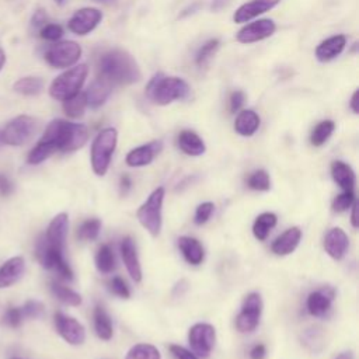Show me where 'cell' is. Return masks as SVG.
Here are the masks:
<instances>
[{"label":"cell","instance_id":"6da1fadb","mask_svg":"<svg viewBox=\"0 0 359 359\" xmlns=\"http://www.w3.org/2000/svg\"><path fill=\"white\" fill-rule=\"evenodd\" d=\"M100 79L111 86H128L142 79V72L135 58L124 50H110L99 59Z\"/></svg>","mask_w":359,"mask_h":359},{"label":"cell","instance_id":"7a4b0ae2","mask_svg":"<svg viewBox=\"0 0 359 359\" xmlns=\"http://www.w3.org/2000/svg\"><path fill=\"white\" fill-rule=\"evenodd\" d=\"M89 139V131L83 124H73L64 120L52 121L41 141L51 145L55 152H75L82 149Z\"/></svg>","mask_w":359,"mask_h":359},{"label":"cell","instance_id":"3957f363","mask_svg":"<svg viewBox=\"0 0 359 359\" xmlns=\"http://www.w3.org/2000/svg\"><path fill=\"white\" fill-rule=\"evenodd\" d=\"M191 94L190 85L177 76H166L163 73L155 75L148 86V99L157 106H169L178 100H185Z\"/></svg>","mask_w":359,"mask_h":359},{"label":"cell","instance_id":"277c9868","mask_svg":"<svg viewBox=\"0 0 359 359\" xmlns=\"http://www.w3.org/2000/svg\"><path fill=\"white\" fill-rule=\"evenodd\" d=\"M118 132L115 128L103 129L92 145V167L96 176L103 177L107 174L111 163L113 153L117 148Z\"/></svg>","mask_w":359,"mask_h":359},{"label":"cell","instance_id":"5b68a950","mask_svg":"<svg viewBox=\"0 0 359 359\" xmlns=\"http://www.w3.org/2000/svg\"><path fill=\"white\" fill-rule=\"evenodd\" d=\"M89 75L87 65H76L59 75L50 87V94L54 100L65 101L80 93Z\"/></svg>","mask_w":359,"mask_h":359},{"label":"cell","instance_id":"8992f818","mask_svg":"<svg viewBox=\"0 0 359 359\" xmlns=\"http://www.w3.org/2000/svg\"><path fill=\"white\" fill-rule=\"evenodd\" d=\"M164 197H166V190L163 187L156 188L136 212V218L139 223L153 237L159 236L162 230V211H163Z\"/></svg>","mask_w":359,"mask_h":359},{"label":"cell","instance_id":"52a82bcc","mask_svg":"<svg viewBox=\"0 0 359 359\" xmlns=\"http://www.w3.org/2000/svg\"><path fill=\"white\" fill-rule=\"evenodd\" d=\"M36 254L44 268L55 271L65 281L73 279V271L69 267L68 261L65 260V251L50 246L44 239V236H41L37 241Z\"/></svg>","mask_w":359,"mask_h":359},{"label":"cell","instance_id":"ba28073f","mask_svg":"<svg viewBox=\"0 0 359 359\" xmlns=\"http://www.w3.org/2000/svg\"><path fill=\"white\" fill-rule=\"evenodd\" d=\"M38 121L30 115H20L12 120L5 129H2V136L5 145L22 146L27 143L37 132Z\"/></svg>","mask_w":359,"mask_h":359},{"label":"cell","instance_id":"9c48e42d","mask_svg":"<svg viewBox=\"0 0 359 359\" xmlns=\"http://www.w3.org/2000/svg\"><path fill=\"white\" fill-rule=\"evenodd\" d=\"M82 57V47L75 41H61L51 45L45 52L47 62L55 69L75 66Z\"/></svg>","mask_w":359,"mask_h":359},{"label":"cell","instance_id":"30bf717a","mask_svg":"<svg viewBox=\"0 0 359 359\" xmlns=\"http://www.w3.org/2000/svg\"><path fill=\"white\" fill-rule=\"evenodd\" d=\"M216 341V331L212 324L197 323L188 331V342L192 352L199 358H209Z\"/></svg>","mask_w":359,"mask_h":359},{"label":"cell","instance_id":"8fae6325","mask_svg":"<svg viewBox=\"0 0 359 359\" xmlns=\"http://www.w3.org/2000/svg\"><path fill=\"white\" fill-rule=\"evenodd\" d=\"M262 313V299L260 293L253 292L246 296L241 310L236 318V328L240 332H251L257 328Z\"/></svg>","mask_w":359,"mask_h":359},{"label":"cell","instance_id":"7c38bea8","mask_svg":"<svg viewBox=\"0 0 359 359\" xmlns=\"http://www.w3.org/2000/svg\"><path fill=\"white\" fill-rule=\"evenodd\" d=\"M103 20V13L94 8H83L78 10L69 20L68 29L76 36H87L97 29Z\"/></svg>","mask_w":359,"mask_h":359},{"label":"cell","instance_id":"4fadbf2b","mask_svg":"<svg viewBox=\"0 0 359 359\" xmlns=\"http://www.w3.org/2000/svg\"><path fill=\"white\" fill-rule=\"evenodd\" d=\"M55 327L58 334L71 345H82L86 341V330L82 323L62 311L55 313Z\"/></svg>","mask_w":359,"mask_h":359},{"label":"cell","instance_id":"5bb4252c","mask_svg":"<svg viewBox=\"0 0 359 359\" xmlns=\"http://www.w3.org/2000/svg\"><path fill=\"white\" fill-rule=\"evenodd\" d=\"M276 31V24L271 19L257 20L244 26L236 36V40L240 44H254L262 40L269 38Z\"/></svg>","mask_w":359,"mask_h":359},{"label":"cell","instance_id":"9a60e30c","mask_svg":"<svg viewBox=\"0 0 359 359\" xmlns=\"http://www.w3.org/2000/svg\"><path fill=\"white\" fill-rule=\"evenodd\" d=\"M281 3V0H251L248 3L241 5L233 15V22L243 24L248 23L253 19L272 10Z\"/></svg>","mask_w":359,"mask_h":359},{"label":"cell","instance_id":"2e32d148","mask_svg":"<svg viewBox=\"0 0 359 359\" xmlns=\"http://www.w3.org/2000/svg\"><path fill=\"white\" fill-rule=\"evenodd\" d=\"M163 149V142L162 141H152L146 145H142L139 148L132 149L127 157L125 163L129 167H145L149 166L155 157L162 152Z\"/></svg>","mask_w":359,"mask_h":359},{"label":"cell","instance_id":"e0dca14e","mask_svg":"<svg viewBox=\"0 0 359 359\" xmlns=\"http://www.w3.org/2000/svg\"><path fill=\"white\" fill-rule=\"evenodd\" d=\"M68 230H69V216H68V213L64 212V213L57 215L51 220V223L47 229V233L44 234V239L47 240V243L50 246L65 251Z\"/></svg>","mask_w":359,"mask_h":359},{"label":"cell","instance_id":"ac0fdd59","mask_svg":"<svg viewBox=\"0 0 359 359\" xmlns=\"http://www.w3.org/2000/svg\"><path fill=\"white\" fill-rule=\"evenodd\" d=\"M348 236L341 227H332L324 237V250L334 260H342L348 250Z\"/></svg>","mask_w":359,"mask_h":359},{"label":"cell","instance_id":"d6986e66","mask_svg":"<svg viewBox=\"0 0 359 359\" xmlns=\"http://www.w3.org/2000/svg\"><path fill=\"white\" fill-rule=\"evenodd\" d=\"M26 271V261L23 257H13L0 267V289L10 288L17 283Z\"/></svg>","mask_w":359,"mask_h":359},{"label":"cell","instance_id":"ffe728a7","mask_svg":"<svg viewBox=\"0 0 359 359\" xmlns=\"http://www.w3.org/2000/svg\"><path fill=\"white\" fill-rule=\"evenodd\" d=\"M345 45H346V37L342 34H338L320 43L314 51V55L318 62L325 64L339 57L345 50Z\"/></svg>","mask_w":359,"mask_h":359},{"label":"cell","instance_id":"44dd1931","mask_svg":"<svg viewBox=\"0 0 359 359\" xmlns=\"http://www.w3.org/2000/svg\"><path fill=\"white\" fill-rule=\"evenodd\" d=\"M121 255L124 260V264L127 267L128 274L135 282L142 281V267L138 257L136 244L131 237H125L121 243Z\"/></svg>","mask_w":359,"mask_h":359},{"label":"cell","instance_id":"7402d4cb","mask_svg":"<svg viewBox=\"0 0 359 359\" xmlns=\"http://www.w3.org/2000/svg\"><path fill=\"white\" fill-rule=\"evenodd\" d=\"M302 239V230L299 227H290L288 230H285L279 237H276V240L271 244V250L275 255H289L292 254Z\"/></svg>","mask_w":359,"mask_h":359},{"label":"cell","instance_id":"603a6c76","mask_svg":"<svg viewBox=\"0 0 359 359\" xmlns=\"http://www.w3.org/2000/svg\"><path fill=\"white\" fill-rule=\"evenodd\" d=\"M334 299V290L324 288L321 290L311 292L307 297V310L314 317H323L331 309V302Z\"/></svg>","mask_w":359,"mask_h":359},{"label":"cell","instance_id":"cb8c5ba5","mask_svg":"<svg viewBox=\"0 0 359 359\" xmlns=\"http://www.w3.org/2000/svg\"><path fill=\"white\" fill-rule=\"evenodd\" d=\"M111 87L113 86L110 83H107L106 80H103L100 78L97 80H94L90 85V87L85 92L87 107L96 110V108H100L101 106H104L111 94Z\"/></svg>","mask_w":359,"mask_h":359},{"label":"cell","instance_id":"d4e9b609","mask_svg":"<svg viewBox=\"0 0 359 359\" xmlns=\"http://www.w3.org/2000/svg\"><path fill=\"white\" fill-rule=\"evenodd\" d=\"M178 248L184 257V260L191 264V265H199L202 264L204 258H205V251L202 244L194 239V237H188V236H183L178 239Z\"/></svg>","mask_w":359,"mask_h":359},{"label":"cell","instance_id":"484cf974","mask_svg":"<svg viewBox=\"0 0 359 359\" xmlns=\"http://www.w3.org/2000/svg\"><path fill=\"white\" fill-rule=\"evenodd\" d=\"M177 143L181 152H184L188 156H201L205 153L206 146L202 141V138L190 129L181 131L178 138H177Z\"/></svg>","mask_w":359,"mask_h":359},{"label":"cell","instance_id":"4316f807","mask_svg":"<svg viewBox=\"0 0 359 359\" xmlns=\"http://www.w3.org/2000/svg\"><path fill=\"white\" fill-rule=\"evenodd\" d=\"M261 120L253 110H243L239 113L234 121V131L241 136H253L260 128Z\"/></svg>","mask_w":359,"mask_h":359},{"label":"cell","instance_id":"83f0119b","mask_svg":"<svg viewBox=\"0 0 359 359\" xmlns=\"http://www.w3.org/2000/svg\"><path fill=\"white\" fill-rule=\"evenodd\" d=\"M331 176L335 184L342 188V191H353L356 184V177L349 164L344 162H334L331 164Z\"/></svg>","mask_w":359,"mask_h":359},{"label":"cell","instance_id":"f1b7e54d","mask_svg":"<svg viewBox=\"0 0 359 359\" xmlns=\"http://www.w3.org/2000/svg\"><path fill=\"white\" fill-rule=\"evenodd\" d=\"M94 330L99 338L104 341H108L113 338L114 331H113L111 317L101 304H97L94 309Z\"/></svg>","mask_w":359,"mask_h":359},{"label":"cell","instance_id":"f546056e","mask_svg":"<svg viewBox=\"0 0 359 359\" xmlns=\"http://www.w3.org/2000/svg\"><path fill=\"white\" fill-rule=\"evenodd\" d=\"M276 222H278V218L275 213L272 212L261 213L253 225V233L255 239L260 241H264L268 237L269 232L276 226Z\"/></svg>","mask_w":359,"mask_h":359},{"label":"cell","instance_id":"4dcf8cb0","mask_svg":"<svg viewBox=\"0 0 359 359\" xmlns=\"http://www.w3.org/2000/svg\"><path fill=\"white\" fill-rule=\"evenodd\" d=\"M13 89L23 96H37L44 89V80L41 78H34V76L22 78L15 83Z\"/></svg>","mask_w":359,"mask_h":359},{"label":"cell","instance_id":"1f68e13d","mask_svg":"<svg viewBox=\"0 0 359 359\" xmlns=\"http://www.w3.org/2000/svg\"><path fill=\"white\" fill-rule=\"evenodd\" d=\"M335 129V124L334 121L331 120H325V121H321L318 122L314 129L311 131V135H310V143L316 148H320L323 146L328 139L330 136L332 135Z\"/></svg>","mask_w":359,"mask_h":359},{"label":"cell","instance_id":"d6a6232c","mask_svg":"<svg viewBox=\"0 0 359 359\" xmlns=\"http://www.w3.org/2000/svg\"><path fill=\"white\" fill-rule=\"evenodd\" d=\"M96 267L101 274H111L115 269V257L108 244H103L96 254Z\"/></svg>","mask_w":359,"mask_h":359},{"label":"cell","instance_id":"836d02e7","mask_svg":"<svg viewBox=\"0 0 359 359\" xmlns=\"http://www.w3.org/2000/svg\"><path fill=\"white\" fill-rule=\"evenodd\" d=\"M51 289H52V293L55 295V297H58L62 303L65 304H69V306H79L82 304V296L75 292L73 289L54 281L51 283Z\"/></svg>","mask_w":359,"mask_h":359},{"label":"cell","instance_id":"e575fe53","mask_svg":"<svg viewBox=\"0 0 359 359\" xmlns=\"http://www.w3.org/2000/svg\"><path fill=\"white\" fill-rule=\"evenodd\" d=\"M87 108L85 93H78L76 96L64 101V111L71 118H82Z\"/></svg>","mask_w":359,"mask_h":359},{"label":"cell","instance_id":"d590c367","mask_svg":"<svg viewBox=\"0 0 359 359\" xmlns=\"http://www.w3.org/2000/svg\"><path fill=\"white\" fill-rule=\"evenodd\" d=\"M125 359H162V353L155 345L136 344L128 351Z\"/></svg>","mask_w":359,"mask_h":359},{"label":"cell","instance_id":"8d00e7d4","mask_svg":"<svg viewBox=\"0 0 359 359\" xmlns=\"http://www.w3.org/2000/svg\"><path fill=\"white\" fill-rule=\"evenodd\" d=\"M220 47V41L218 38H212L209 41H206L201 48L199 51L197 52V57H195V62L199 68L205 66L212 58L213 55L216 54V51L219 50Z\"/></svg>","mask_w":359,"mask_h":359},{"label":"cell","instance_id":"74e56055","mask_svg":"<svg viewBox=\"0 0 359 359\" xmlns=\"http://www.w3.org/2000/svg\"><path fill=\"white\" fill-rule=\"evenodd\" d=\"M54 153H55V149H54L51 145H48V143L40 141V142L37 143V146L30 152V155H29V157H27V162H29L30 164L36 166V164H40V163L45 162V160H47L48 157H51Z\"/></svg>","mask_w":359,"mask_h":359},{"label":"cell","instance_id":"f35d334b","mask_svg":"<svg viewBox=\"0 0 359 359\" xmlns=\"http://www.w3.org/2000/svg\"><path fill=\"white\" fill-rule=\"evenodd\" d=\"M101 230V222L99 219H89L82 223V226L78 230V237L83 241H92L96 240Z\"/></svg>","mask_w":359,"mask_h":359},{"label":"cell","instance_id":"ab89813d","mask_svg":"<svg viewBox=\"0 0 359 359\" xmlns=\"http://www.w3.org/2000/svg\"><path fill=\"white\" fill-rule=\"evenodd\" d=\"M248 188L254 191H268L271 188V178L265 170H257L247 178Z\"/></svg>","mask_w":359,"mask_h":359},{"label":"cell","instance_id":"60d3db41","mask_svg":"<svg viewBox=\"0 0 359 359\" xmlns=\"http://www.w3.org/2000/svg\"><path fill=\"white\" fill-rule=\"evenodd\" d=\"M353 202H355V194H353V191H344L342 194H339V195L334 199V202H332V209H334L335 212H345V211H348V209L352 206Z\"/></svg>","mask_w":359,"mask_h":359},{"label":"cell","instance_id":"b9f144b4","mask_svg":"<svg viewBox=\"0 0 359 359\" xmlns=\"http://www.w3.org/2000/svg\"><path fill=\"white\" fill-rule=\"evenodd\" d=\"M24 318H41L45 313V306L38 300H29L23 307Z\"/></svg>","mask_w":359,"mask_h":359},{"label":"cell","instance_id":"7bdbcfd3","mask_svg":"<svg viewBox=\"0 0 359 359\" xmlns=\"http://www.w3.org/2000/svg\"><path fill=\"white\" fill-rule=\"evenodd\" d=\"M213 204L212 202H204V204H201L198 208H197V211H195V218H194V222H195V225H198V226H202V225H205L209 219H211V216H212V213H213Z\"/></svg>","mask_w":359,"mask_h":359},{"label":"cell","instance_id":"ee69618b","mask_svg":"<svg viewBox=\"0 0 359 359\" xmlns=\"http://www.w3.org/2000/svg\"><path fill=\"white\" fill-rule=\"evenodd\" d=\"M40 36L47 41H59L64 37V29L59 24H45L43 26Z\"/></svg>","mask_w":359,"mask_h":359},{"label":"cell","instance_id":"f6af8a7d","mask_svg":"<svg viewBox=\"0 0 359 359\" xmlns=\"http://www.w3.org/2000/svg\"><path fill=\"white\" fill-rule=\"evenodd\" d=\"M110 290L122 299H129V296H131V290H129L127 282L121 276H114L110 281Z\"/></svg>","mask_w":359,"mask_h":359},{"label":"cell","instance_id":"bcb514c9","mask_svg":"<svg viewBox=\"0 0 359 359\" xmlns=\"http://www.w3.org/2000/svg\"><path fill=\"white\" fill-rule=\"evenodd\" d=\"M24 320V314L22 307H10L5 314V323L13 328L19 327Z\"/></svg>","mask_w":359,"mask_h":359},{"label":"cell","instance_id":"7dc6e473","mask_svg":"<svg viewBox=\"0 0 359 359\" xmlns=\"http://www.w3.org/2000/svg\"><path fill=\"white\" fill-rule=\"evenodd\" d=\"M170 352L176 359H199V356H197L192 351H188L187 348L176 344L170 345Z\"/></svg>","mask_w":359,"mask_h":359},{"label":"cell","instance_id":"c3c4849f","mask_svg":"<svg viewBox=\"0 0 359 359\" xmlns=\"http://www.w3.org/2000/svg\"><path fill=\"white\" fill-rule=\"evenodd\" d=\"M244 101H246V94H244L243 92H240V90L233 92L232 96H230V100H229L230 111H232L233 114L237 113V111H240L241 107H243V104H244Z\"/></svg>","mask_w":359,"mask_h":359},{"label":"cell","instance_id":"681fc988","mask_svg":"<svg viewBox=\"0 0 359 359\" xmlns=\"http://www.w3.org/2000/svg\"><path fill=\"white\" fill-rule=\"evenodd\" d=\"M15 191L13 183L3 174H0V195L2 197H9Z\"/></svg>","mask_w":359,"mask_h":359},{"label":"cell","instance_id":"f907efd6","mask_svg":"<svg viewBox=\"0 0 359 359\" xmlns=\"http://www.w3.org/2000/svg\"><path fill=\"white\" fill-rule=\"evenodd\" d=\"M47 19H48V16H47L45 10L40 9V10H37V12L34 13V16H33V19H31V24H33L34 27H43V26H45V23H47Z\"/></svg>","mask_w":359,"mask_h":359},{"label":"cell","instance_id":"816d5d0a","mask_svg":"<svg viewBox=\"0 0 359 359\" xmlns=\"http://www.w3.org/2000/svg\"><path fill=\"white\" fill-rule=\"evenodd\" d=\"M265 355H267V349H265V345H262V344L254 345L253 349L250 351L251 359H265Z\"/></svg>","mask_w":359,"mask_h":359},{"label":"cell","instance_id":"f5cc1de1","mask_svg":"<svg viewBox=\"0 0 359 359\" xmlns=\"http://www.w3.org/2000/svg\"><path fill=\"white\" fill-rule=\"evenodd\" d=\"M120 188H121V194L122 195H127L128 191L132 188V181H131V177L124 174L121 177V181H120Z\"/></svg>","mask_w":359,"mask_h":359},{"label":"cell","instance_id":"db71d44e","mask_svg":"<svg viewBox=\"0 0 359 359\" xmlns=\"http://www.w3.org/2000/svg\"><path fill=\"white\" fill-rule=\"evenodd\" d=\"M229 3H230V0H212L211 10L212 12H220L222 9L229 6Z\"/></svg>","mask_w":359,"mask_h":359},{"label":"cell","instance_id":"11a10c76","mask_svg":"<svg viewBox=\"0 0 359 359\" xmlns=\"http://www.w3.org/2000/svg\"><path fill=\"white\" fill-rule=\"evenodd\" d=\"M358 96H359V93H358V90H355L353 94H352V97H351V101H349V107H351V110H352L353 114H358V113H359V108H358Z\"/></svg>","mask_w":359,"mask_h":359},{"label":"cell","instance_id":"9f6ffc18","mask_svg":"<svg viewBox=\"0 0 359 359\" xmlns=\"http://www.w3.org/2000/svg\"><path fill=\"white\" fill-rule=\"evenodd\" d=\"M356 208H358V204H356V201L352 204V206H351V209H352V212H351V223H352V226L356 229L358 227V219H356Z\"/></svg>","mask_w":359,"mask_h":359},{"label":"cell","instance_id":"6f0895ef","mask_svg":"<svg viewBox=\"0 0 359 359\" xmlns=\"http://www.w3.org/2000/svg\"><path fill=\"white\" fill-rule=\"evenodd\" d=\"M5 64H6V54H5V51L2 48H0V71L3 69Z\"/></svg>","mask_w":359,"mask_h":359},{"label":"cell","instance_id":"680465c9","mask_svg":"<svg viewBox=\"0 0 359 359\" xmlns=\"http://www.w3.org/2000/svg\"><path fill=\"white\" fill-rule=\"evenodd\" d=\"M335 359H353V353H352V352H349V351H346V352L339 353Z\"/></svg>","mask_w":359,"mask_h":359},{"label":"cell","instance_id":"91938a15","mask_svg":"<svg viewBox=\"0 0 359 359\" xmlns=\"http://www.w3.org/2000/svg\"><path fill=\"white\" fill-rule=\"evenodd\" d=\"M93 2H97V3H101V5H107V6H110V5H114L117 0H93Z\"/></svg>","mask_w":359,"mask_h":359},{"label":"cell","instance_id":"94428289","mask_svg":"<svg viewBox=\"0 0 359 359\" xmlns=\"http://www.w3.org/2000/svg\"><path fill=\"white\" fill-rule=\"evenodd\" d=\"M5 142H3V136H2V131H0V146H3Z\"/></svg>","mask_w":359,"mask_h":359},{"label":"cell","instance_id":"6125c7cd","mask_svg":"<svg viewBox=\"0 0 359 359\" xmlns=\"http://www.w3.org/2000/svg\"><path fill=\"white\" fill-rule=\"evenodd\" d=\"M55 2H57L58 5H64V3H65V0H55Z\"/></svg>","mask_w":359,"mask_h":359},{"label":"cell","instance_id":"be15d7a7","mask_svg":"<svg viewBox=\"0 0 359 359\" xmlns=\"http://www.w3.org/2000/svg\"><path fill=\"white\" fill-rule=\"evenodd\" d=\"M16 359H17V358H16Z\"/></svg>","mask_w":359,"mask_h":359}]
</instances>
